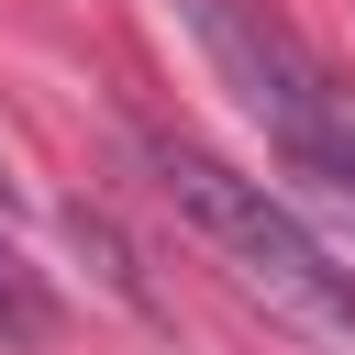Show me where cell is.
I'll use <instances>...</instances> for the list:
<instances>
[{"label":"cell","instance_id":"2","mask_svg":"<svg viewBox=\"0 0 355 355\" xmlns=\"http://www.w3.org/2000/svg\"><path fill=\"white\" fill-rule=\"evenodd\" d=\"M178 22H189L200 55L222 67V89L266 122V144H277L300 178H322V189L355 200V89H344L266 0H178Z\"/></svg>","mask_w":355,"mask_h":355},{"label":"cell","instance_id":"4","mask_svg":"<svg viewBox=\"0 0 355 355\" xmlns=\"http://www.w3.org/2000/svg\"><path fill=\"white\" fill-rule=\"evenodd\" d=\"M333 211H344V244H355V200H344V189H333Z\"/></svg>","mask_w":355,"mask_h":355},{"label":"cell","instance_id":"5","mask_svg":"<svg viewBox=\"0 0 355 355\" xmlns=\"http://www.w3.org/2000/svg\"><path fill=\"white\" fill-rule=\"evenodd\" d=\"M0 200H11V178H0Z\"/></svg>","mask_w":355,"mask_h":355},{"label":"cell","instance_id":"3","mask_svg":"<svg viewBox=\"0 0 355 355\" xmlns=\"http://www.w3.org/2000/svg\"><path fill=\"white\" fill-rule=\"evenodd\" d=\"M0 333H22V344H33V333H55V300H44V277L11 255V233H0Z\"/></svg>","mask_w":355,"mask_h":355},{"label":"cell","instance_id":"1","mask_svg":"<svg viewBox=\"0 0 355 355\" xmlns=\"http://www.w3.org/2000/svg\"><path fill=\"white\" fill-rule=\"evenodd\" d=\"M133 155H144V178H155V200L233 266V288H255L288 333H311V344H355V266L288 211V200H266V178H244V166H222L211 144H178V133H133Z\"/></svg>","mask_w":355,"mask_h":355}]
</instances>
